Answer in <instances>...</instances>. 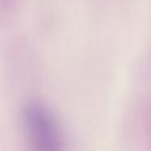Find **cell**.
<instances>
[{
  "label": "cell",
  "instance_id": "cell-1",
  "mask_svg": "<svg viewBox=\"0 0 151 151\" xmlns=\"http://www.w3.org/2000/svg\"><path fill=\"white\" fill-rule=\"evenodd\" d=\"M28 151H65L63 133L54 112L41 101H31L23 112Z\"/></svg>",
  "mask_w": 151,
  "mask_h": 151
}]
</instances>
